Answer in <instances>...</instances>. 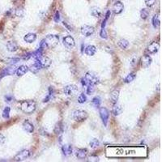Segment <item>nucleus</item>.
<instances>
[{"mask_svg": "<svg viewBox=\"0 0 162 162\" xmlns=\"http://www.w3.org/2000/svg\"><path fill=\"white\" fill-rule=\"evenodd\" d=\"M80 32L84 37H90L95 32V28L90 25H83L80 28Z\"/></svg>", "mask_w": 162, "mask_h": 162, "instance_id": "1a4fd4ad", "label": "nucleus"}, {"mask_svg": "<svg viewBox=\"0 0 162 162\" xmlns=\"http://www.w3.org/2000/svg\"><path fill=\"white\" fill-rule=\"evenodd\" d=\"M123 9H124L123 3L122 2H120V1H117L114 4V6H113V11L114 12L115 14H117V15L121 14L122 12Z\"/></svg>", "mask_w": 162, "mask_h": 162, "instance_id": "ddd939ff", "label": "nucleus"}, {"mask_svg": "<svg viewBox=\"0 0 162 162\" xmlns=\"http://www.w3.org/2000/svg\"><path fill=\"white\" fill-rule=\"evenodd\" d=\"M86 101H87V97H86V95L84 94V93H82L78 97V102L79 104H84Z\"/></svg>", "mask_w": 162, "mask_h": 162, "instance_id": "4c0bfd02", "label": "nucleus"}, {"mask_svg": "<svg viewBox=\"0 0 162 162\" xmlns=\"http://www.w3.org/2000/svg\"><path fill=\"white\" fill-rule=\"evenodd\" d=\"M152 26L154 27L155 28H159L160 24H161V20H160V15L159 14H155L154 16L152 17Z\"/></svg>", "mask_w": 162, "mask_h": 162, "instance_id": "393cba45", "label": "nucleus"}, {"mask_svg": "<svg viewBox=\"0 0 162 162\" xmlns=\"http://www.w3.org/2000/svg\"><path fill=\"white\" fill-rule=\"evenodd\" d=\"M6 48L9 52L13 53L18 50L19 46L15 42H7V45H6Z\"/></svg>", "mask_w": 162, "mask_h": 162, "instance_id": "6ab92c4d", "label": "nucleus"}, {"mask_svg": "<svg viewBox=\"0 0 162 162\" xmlns=\"http://www.w3.org/2000/svg\"><path fill=\"white\" fill-rule=\"evenodd\" d=\"M31 156V152L28 149H24L20 152H18L14 157L15 161H23L24 160L28 159Z\"/></svg>", "mask_w": 162, "mask_h": 162, "instance_id": "0eeeda50", "label": "nucleus"}, {"mask_svg": "<svg viewBox=\"0 0 162 162\" xmlns=\"http://www.w3.org/2000/svg\"><path fill=\"white\" fill-rule=\"evenodd\" d=\"M118 46L122 49V50H126L130 46V42L126 39H121L118 42Z\"/></svg>", "mask_w": 162, "mask_h": 162, "instance_id": "cd10ccee", "label": "nucleus"}, {"mask_svg": "<svg viewBox=\"0 0 162 162\" xmlns=\"http://www.w3.org/2000/svg\"><path fill=\"white\" fill-rule=\"evenodd\" d=\"M54 96V90L53 89V87H50L49 90H48V94L46 95V97L43 99V102L44 103H47L50 100L52 99Z\"/></svg>", "mask_w": 162, "mask_h": 162, "instance_id": "b1692460", "label": "nucleus"}, {"mask_svg": "<svg viewBox=\"0 0 162 162\" xmlns=\"http://www.w3.org/2000/svg\"><path fill=\"white\" fill-rule=\"evenodd\" d=\"M144 1H145V4L147 5V7H152V6L156 3V1H157V0H144Z\"/></svg>", "mask_w": 162, "mask_h": 162, "instance_id": "79ce46f5", "label": "nucleus"}, {"mask_svg": "<svg viewBox=\"0 0 162 162\" xmlns=\"http://www.w3.org/2000/svg\"><path fill=\"white\" fill-rule=\"evenodd\" d=\"M23 129L24 130V131L28 132V133H32L33 131H34V126L33 124L30 121L28 120H25L24 122H23Z\"/></svg>", "mask_w": 162, "mask_h": 162, "instance_id": "4468645a", "label": "nucleus"}, {"mask_svg": "<svg viewBox=\"0 0 162 162\" xmlns=\"http://www.w3.org/2000/svg\"><path fill=\"white\" fill-rule=\"evenodd\" d=\"M54 132L55 135L59 136L61 134H63V125L61 122H58L56 123V125L54 126Z\"/></svg>", "mask_w": 162, "mask_h": 162, "instance_id": "5701e85b", "label": "nucleus"}, {"mask_svg": "<svg viewBox=\"0 0 162 162\" xmlns=\"http://www.w3.org/2000/svg\"><path fill=\"white\" fill-rule=\"evenodd\" d=\"M11 15H12V10H11V9H10V10H8L5 13V16H7V17H10V16H11Z\"/></svg>", "mask_w": 162, "mask_h": 162, "instance_id": "de8ad7c7", "label": "nucleus"}, {"mask_svg": "<svg viewBox=\"0 0 162 162\" xmlns=\"http://www.w3.org/2000/svg\"><path fill=\"white\" fill-rule=\"evenodd\" d=\"M15 15L18 17H22L24 15V7H17L15 11Z\"/></svg>", "mask_w": 162, "mask_h": 162, "instance_id": "f704fd0d", "label": "nucleus"}, {"mask_svg": "<svg viewBox=\"0 0 162 162\" xmlns=\"http://www.w3.org/2000/svg\"><path fill=\"white\" fill-rule=\"evenodd\" d=\"M152 62V58L150 57L149 55H147V54H145L141 58V65L143 67H148L151 65Z\"/></svg>", "mask_w": 162, "mask_h": 162, "instance_id": "2eb2a0df", "label": "nucleus"}, {"mask_svg": "<svg viewBox=\"0 0 162 162\" xmlns=\"http://www.w3.org/2000/svg\"><path fill=\"white\" fill-rule=\"evenodd\" d=\"M100 83V79L98 75L95 72L89 71L87 72L84 77L81 79V84L83 86H88V85H97Z\"/></svg>", "mask_w": 162, "mask_h": 162, "instance_id": "f03ea898", "label": "nucleus"}, {"mask_svg": "<svg viewBox=\"0 0 162 162\" xmlns=\"http://www.w3.org/2000/svg\"><path fill=\"white\" fill-rule=\"evenodd\" d=\"M16 67L15 65H11L7 67L3 68L1 71H0V79L5 77V76H8V75H15L16 72Z\"/></svg>", "mask_w": 162, "mask_h": 162, "instance_id": "423d86ee", "label": "nucleus"}, {"mask_svg": "<svg viewBox=\"0 0 162 162\" xmlns=\"http://www.w3.org/2000/svg\"><path fill=\"white\" fill-rule=\"evenodd\" d=\"M90 12H91V15L96 17V18H100L101 16V10L97 7H93L91 8Z\"/></svg>", "mask_w": 162, "mask_h": 162, "instance_id": "a878e982", "label": "nucleus"}, {"mask_svg": "<svg viewBox=\"0 0 162 162\" xmlns=\"http://www.w3.org/2000/svg\"><path fill=\"white\" fill-rule=\"evenodd\" d=\"M101 100L100 98V97H95L92 100V104L96 108H99L101 106Z\"/></svg>", "mask_w": 162, "mask_h": 162, "instance_id": "72a5a7b5", "label": "nucleus"}, {"mask_svg": "<svg viewBox=\"0 0 162 162\" xmlns=\"http://www.w3.org/2000/svg\"><path fill=\"white\" fill-rule=\"evenodd\" d=\"M75 156L79 160H84L88 156V150L86 148H79L75 152Z\"/></svg>", "mask_w": 162, "mask_h": 162, "instance_id": "dca6fc26", "label": "nucleus"}, {"mask_svg": "<svg viewBox=\"0 0 162 162\" xmlns=\"http://www.w3.org/2000/svg\"><path fill=\"white\" fill-rule=\"evenodd\" d=\"M136 77V74L135 72H131V73L128 74L125 77L124 79V82H125L126 84H129V83H131L132 82Z\"/></svg>", "mask_w": 162, "mask_h": 162, "instance_id": "7c9ffc66", "label": "nucleus"}, {"mask_svg": "<svg viewBox=\"0 0 162 162\" xmlns=\"http://www.w3.org/2000/svg\"><path fill=\"white\" fill-rule=\"evenodd\" d=\"M99 114L103 124L106 126L110 118V111L105 107H99Z\"/></svg>", "mask_w": 162, "mask_h": 162, "instance_id": "6e6552de", "label": "nucleus"}, {"mask_svg": "<svg viewBox=\"0 0 162 162\" xmlns=\"http://www.w3.org/2000/svg\"><path fill=\"white\" fill-rule=\"evenodd\" d=\"M87 94L92 95L95 92L94 85H88L87 86Z\"/></svg>", "mask_w": 162, "mask_h": 162, "instance_id": "58836bf2", "label": "nucleus"}, {"mask_svg": "<svg viewBox=\"0 0 162 162\" xmlns=\"http://www.w3.org/2000/svg\"><path fill=\"white\" fill-rule=\"evenodd\" d=\"M37 61L40 63L42 68H48L50 67V65H51V60L48 57H46V56H42L40 59H38Z\"/></svg>", "mask_w": 162, "mask_h": 162, "instance_id": "f8f14e48", "label": "nucleus"}, {"mask_svg": "<svg viewBox=\"0 0 162 162\" xmlns=\"http://www.w3.org/2000/svg\"><path fill=\"white\" fill-rule=\"evenodd\" d=\"M97 47L93 46V45H89L88 46L86 49H85V54H86V55H88V56H93L95 54L97 53Z\"/></svg>", "mask_w": 162, "mask_h": 162, "instance_id": "aec40b11", "label": "nucleus"}, {"mask_svg": "<svg viewBox=\"0 0 162 162\" xmlns=\"http://www.w3.org/2000/svg\"><path fill=\"white\" fill-rule=\"evenodd\" d=\"M100 37L103 39H107L108 37H107V32L105 31V28H101V30L100 32Z\"/></svg>", "mask_w": 162, "mask_h": 162, "instance_id": "ea45409f", "label": "nucleus"}, {"mask_svg": "<svg viewBox=\"0 0 162 162\" xmlns=\"http://www.w3.org/2000/svg\"><path fill=\"white\" fill-rule=\"evenodd\" d=\"M149 16V11L147 10L146 8H143L140 11V16H141V19L143 20H146L147 18Z\"/></svg>", "mask_w": 162, "mask_h": 162, "instance_id": "e433bc0d", "label": "nucleus"}, {"mask_svg": "<svg viewBox=\"0 0 162 162\" xmlns=\"http://www.w3.org/2000/svg\"><path fill=\"white\" fill-rule=\"evenodd\" d=\"M54 20L55 23H58L59 20H60V13H59V11H57L56 12H55V14H54Z\"/></svg>", "mask_w": 162, "mask_h": 162, "instance_id": "37998d69", "label": "nucleus"}, {"mask_svg": "<svg viewBox=\"0 0 162 162\" xmlns=\"http://www.w3.org/2000/svg\"><path fill=\"white\" fill-rule=\"evenodd\" d=\"M119 97V89H114L110 93V100L113 104H117V101Z\"/></svg>", "mask_w": 162, "mask_h": 162, "instance_id": "412c9836", "label": "nucleus"}, {"mask_svg": "<svg viewBox=\"0 0 162 162\" xmlns=\"http://www.w3.org/2000/svg\"><path fill=\"white\" fill-rule=\"evenodd\" d=\"M63 93L68 96V97H73L78 93L79 89L78 87L75 84H68L67 86H65L63 89Z\"/></svg>", "mask_w": 162, "mask_h": 162, "instance_id": "39448f33", "label": "nucleus"}, {"mask_svg": "<svg viewBox=\"0 0 162 162\" xmlns=\"http://www.w3.org/2000/svg\"><path fill=\"white\" fill-rule=\"evenodd\" d=\"M89 146L92 148H97L100 146V141L97 139H93L89 143Z\"/></svg>", "mask_w": 162, "mask_h": 162, "instance_id": "c9c22d12", "label": "nucleus"}, {"mask_svg": "<svg viewBox=\"0 0 162 162\" xmlns=\"http://www.w3.org/2000/svg\"><path fill=\"white\" fill-rule=\"evenodd\" d=\"M20 109L23 113L26 114H31L34 113L37 109V103L33 100L23 101L20 104Z\"/></svg>", "mask_w": 162, "mask_h": 162, "instance_id": "f257e3e1", "label": "nucleus"}, {"mask_svg": "<svg viewBox=\"0 0 162 162\" xmlns=\"http://www.w3.org/2000/svg\"><path fill=\"white\" fill-rule=\"evenodd\" d=\"M42 56H43V50H42L41 48H39L35 52L32 53L31 54V58H33L35 60L40 59Z\"/></svg>", "mask_w": 162, "mask_h": 162, "instance_id": "c85d7f7f", "label": "nucleus"}, {"mask_svg": "<svg viewBox=\"0 0 162 162\" xmlns=\"http://www.w3.org/2000/svg\"><path fill=\"white\" fill-rule=\"evenodd\" d=\"M6 142V137L3 135L0 134V145H3Z\"/></svg>", "mask_w": 162, "mask_h": 162, "instance_id": "49530a36", "label": "nucleus"}, {"mask_svg": "<svg viewBox=\"0 0 162 162\" xmlns=\"http://www.w3.org/2000/svg\"><path fill=\"white\" fill-rule=\"evenodd\" d=\"M63 25H64V26L66 27L67 28L69 31H71V32L73 31V28L71 27V25H70V24H68L67 22V21H63Z\"/></svg>", "mask_w": 162, "mask_h": 162, "instance_id": "a18cd8bd", "label": "nucleus"}, {"mask_svg": "<svg viewBox=\"0 0 162 162\" xmlns=\"http://www.w3.org/2000/svg\"><path fill=\"white\" fill-rule=\"evenodd\" d=\"M89 161H99V157L96 155H91L90 157H89Z\"/></svg>", "mask_w": 162, "mask_h": 162, "instance_id": "c03bdc74", "label": "nucleus"}, {"mask_svg": "<svg viewBox=\"0 0 162 162\" xmlns=\"http://www.w3.org/2000/svg\"><path fill=\"white\" fill-rule=\"evenodd\" d=\"M61 149H62L63 155L66 157H68V156L72 154V147H71V145H68V144L63 145Z\"/></svg>", "mask_w": 162, "mask_h": 162, "instance_id": "4be33fe9", "label": "nucleus"}, {"mask_svg": "<svg viewBox=\"0 0 162 162\" xmlns=\"http://www.w3.org/2000/svg\"><path fill=\"white\" fill-rule=\"evenodd\" d=\"M41 69H42V67H41V65H40V63L37 62V60H36V62L35 63L33 64V65H32L30 68H29V71H32V73H37Z\"/></svg>", "mask_w": 162, "mask_h": 162, "instance_id": "c756f323", "label": "nucleus"}, {"mask_svg": "<svg viewBox=\"0 0 162 162\" xmlns=\"http://www.w3.org/2000/svg\"><path fill=\"white\" fill-rule=\"evenodd\" d=\"M63 46L67 49H73L75 46V39L71 36H66L63 38Z\"/></svg>", "mask_w": 162, "mask_h": 162, "instance_id": "9d476101", "label": "nucleus"}, {"mask_svg": "<svg viewBox=\"0 0 162 162\" xmlns=\"http://www.w3.org/2000/svg\"><path fill=\"white\" fill-rule=\"evenodd\" d=\"M10 112H11V108L9 106H7L4 108V110H3V114H2V116L3 118L5 119H8L10 118Z\"/></svg>", "mask_w": 162, "mask_h": 162, "instance_id": "473e14b6", "label": "nucleus"}, {"mask_svg": "<svg viewBox=\"0 0 162 162\" xmlns=\"http://www.w3.org/2000/svg\"><path fill=\"white\" fill-rule=\"evenodd\" d=\"M122 111H123V108L122 105H115L112 109V114L114 116H118L122 113Z\"/></svg>", "mask_w": 162, "mask_h": 162, "instance_id": "bb28decb", "label": "nucleus"}, {"mask_svg": "<svg viewBox=\"0 0 162 162\" xmlns=\"http://www.w3.org/2000/svg\"><path fill=\"white\" fill-rule=\"evenodd\" d=\"M110 14H111V12H110V11H108L106 12V14H105V20H108V19L110 18Z\"/></svg>", "mask_w": 162, "mask_h": 162, "instance_id": "09e8293b", "label": "nucleus"}, {"mask_svg": "<svg viewBox=\"0 0 162 162\" xmlns=\"http://www.w3.org/2000/svg\"><path fill=\"white\" fill-rule=\"evenodd\" d=\"M19 61H20L19 58H7L4 59V63L10 64V65H13L15 63H18Z\"/></svg>", "mask_w": 162, "mask_h": 162, "instance_id": "2f4dec72", "label": "nucleus"}, {"mask_svg": "<svg viewBox=\"0 0 162 162\" xmlns=\"http://www.w3.org/2000/svg\"><path fill=\"white\" fill-rule=\"evenodd\" d=\"M4 99H5L6 102L11 103V102H12V101L14 100V97H13L12 95H6L5 97H4Z\"/></svg>", "mask_w": 162, "mask_h": 162, "instance_id": "a19ab883", "label": "nucleus"}, {"mask_svg": "<svg viewBox=\"0 0 162 162\" xmlns=\"http://www.w3.org/2000/svg\"><path fill=\"white\" fill-rule=\"evenodd\" d=\"M160 50V44L157 42H153L152 43H150L148 45V46L147 48V52L149 53L150 54H157Z\"/></svg>", "mask_w": 162, "mask_h": 162, "instance_id": "9b49d317", "label": "nucleus"}, {"mask_svg": "<svg viewBox=\"0 0 162 162\" xmlns=\"http://www.w3.org/2000/svg\"><path fill=\"white\" fill-rule=\"evenodd\" d=\"M37 34L34 32H28L24 37V41L27 43H32L37 40Z\"/></svg>", "mask_w": 162, "mask_h": 162, "instance_id": "a211bd4d", "label": "nucleus"}, {"mask_svg": "<svg viewBox=\"0 0 162 162\" xmlns=\"http://www.w3.org/2000/svg\"><path fill=\"white\" fill-rule=\"evenodd\" d=\"M28 71H29V67L28 66H26V65H21L19 67H17L16 74L17 75V76H23Z\"/></svg>", "mask_w": 162, "mask_h": 162, "instance_id": "f3484780", "label": "nucleus"}, {"mask_svg": "<svg viewBox=\"0 0 162 162\" xmlns=\"http://www.w3.org/2000/svg\"><path fill=\"white\" fill-rule=\"evenodd\" d=\"M89 117V114L86 111H84L83 110H76L73 112L72 114V118L75 121L81 122L85 121Z\"/></svg>", "mask_w": 162, "mask_h": 162, "instance_id": "20e7f679", "label": "nucleus"}, {"mask_svg": "<svg viewBox=\"0 0 162 162\" xmlns=\"http://www.w3.org/2000/svg\"><path fill=\"white\" fill-rule=\"evenodd\" d=\"M42 41L46 44L47 49H51L57 46L58 41H59V37L58 35L50 34V35H47L46 38L43 39Z\"/></svg>", "mask_w": 162, "mask_h": 162, "instance_id": "7ed1b4c3", "label": "nucleus"}]
</instances>
